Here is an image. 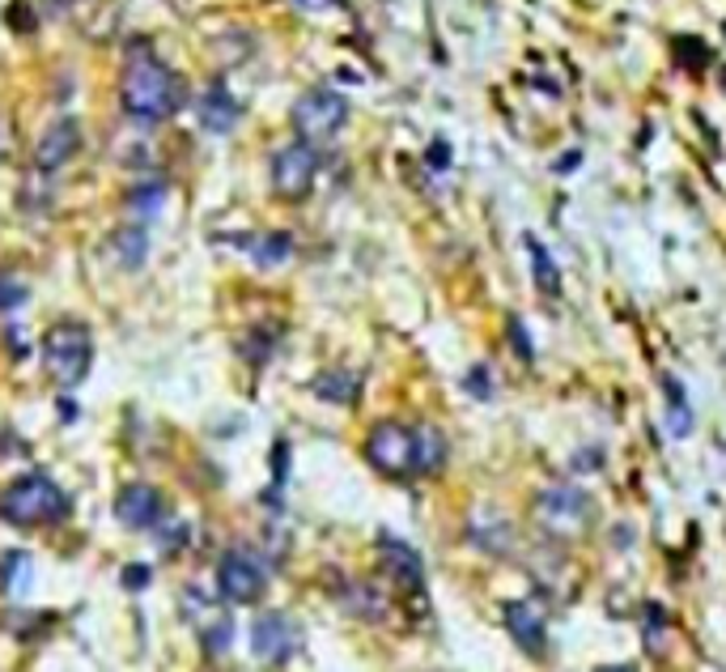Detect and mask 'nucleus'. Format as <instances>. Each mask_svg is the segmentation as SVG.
<instances>
[{
	"label": "nucleus",
	"mask_w": 726,
	"mask_h": 672,
	"mask_svg": "<svg viewBox=\"0 0 726 672\" xmlns=\"http://www.w3.org/2000/svg\"><path fill=\"white\" fill-rule=\"evenodd\" d=\"M119 103L132 119H145V124H157V119H170L179 106L188 103V86L175 68L157 64L153 55H137L119 81Z\"/></svg>",
	"instance_id": "nucleus-1"
},
{
	"label": "nucleus",
	"mask_w": 726,
	"mask_h": 672,
	"mask_svg": "<svg viewBox=\"0 0 726 672\" xmlns=\"http://www.w3.org/2000/svg\"><path fill=\"white\" fill-rule=\"evenodd\" d=\"M68 494L51 481L48 472H26L17 477L4 494H0V516L9 519L13 528H48L68 519Z\"/></svg>",
	"instance_id": "nucleus-2"
},
{
	"label": "nucleus",
	"mask_w": 726,
	"mask_h": 672,
	"mask_svg": "<svg viewBox=\"0 0 726 672\" xmlns=\"http://www.w3.org/2000/svg\"><path fill=\"white\" fill-rule=\"evenodd\" d=\"M90 358H94V341H90V328L77 324V319L55 324L43 337V366L64 388H77L90 375Z\"/></svg>",
	"instance_id": "nucleus-3"
},
{
	"label": "nucleus",
	"mask_w": 726,
	"mask_h": 672,
	"mask_svg": "<svg viewBox=\"0 0 726 672\" xmlns=\"http://www.w3.org/2000/svg\"><path fill=\"white\" fill-rule=\"evenodd\" d=\"M532 511H535V523H539L548 536H557V541L582 536L586 523L595 519V507H590V498L582 494L578 485H548V490L535 498Z\"/></svg>",
	"instance_id": "nucleus-4"
},
{
	"label": "nucleus",
	"mask_w": 726,
	"mask_h": 672,
	"mask_svg": "<svg viewBox=\"0 0 726 672\" xmlns=\"http://www.w3.org/2000/svg\"><path fill=\"white\" fill-rule=\"evenodd\" d=\"M366 460L383 477H417V430L404 421H379L366 434Z\"/></svg>",
	"instance_id": "nucleus-5"
},
{
	"label": "nucleus",
	"mask_w": 726,
	"mask_h": 672,
	"mask_svg": "<svg viewBox=\"0 0 726 672\" xmlns=\"http://www.w3.org/2000/svg\"><path fill=\"white\" fill-rule=\"evenodd\" d=\"M348 119V99L340 90H310L293 103V128L297 137L310 145V141H328L336 137Z\"/></svg>",
	"instance_id": "nucleus-6"
},
{
	"label": "nucleus",
	"mask_w": 726,
	"mask_h": 672,
	"mask_svg": "<svg viewBox=\"0 0 726 672\" xmlns=\"http://www.w3.org/2000/svg\"><path fill=\"white\" fill-rule=\"evenodd\" d=\"M315 175H319V154L306 141H293L272 157V188L285 201H302L315 188Z\"/></svg>",
	"instance_id": "nucleus-7"
},
{
	"label": "nucleus",
	"mask_w": 726,
	"mask_h": 672,
	"mask_svg": "<svg viewBox=\"0 0 726 672\" xmlns=\"http://www.w3.org/2000/svg\"><path fill=\"white\" fill-rule=\"evenodd\" d=\"M217 587H221V596L230 605H255L264 596V587H268V574L246 549H230L217 562Z\"/></svg>",
	"instance_id": "nucleus-8"
},
{
	"label": "nucleus",
	"mask_w": 726,
	"mask_h": 672,
	"mask_svg": "<svg viewBox=\"0 0 726 672\" xmlns=\"http://www.w3.org/2000/svg\"><path fill=\"white\" fill-rule=\"evenodd\" d=\"M297 643H302V634H297L293 618H285V613H264V618H255V625H251V647L268 664H285L293 651H297Z\"/></svg>",
	"instance_id": "nucleus-9"
},
{
	"label": "nucleus",
	"mask_w": 726,
	"mask_h": 672,
	"mask_svg": "<svg viewBox=\"0 0 726 672\" xmlns=\"http://www.w3.org/2000/svg\"><path fill=\"white\" fill-rule=\"evenodd\" d=\"M81 150V124L68 115V119H55L48 132L39 137V145H35V166L51 175V170H60L64 162H73Z\"/></svg>",
	"instance_id": "nucleus-10"
},
{
	"label": "nucleus",
	"mask_w": 726,
	"mask_h": 672,
	"mask_svg": "<svg viewBox=\"0 0 726 672\" xmlns=\"http://www.w3.org/2000/svg\"><path fill=\"white\" fill-rule=\"evenodd\" d=\"M115 516L124 528H132V532H145L153 528L157 519H162V494L145 485V481H137V485H124L119 490V498H115Z\"/></svg>",
	"instance_id": "nucleus-11"
},
{
	"label": "nucleus",
	"mask_w": 726,
	"mask_h": 672,
	"mask_svg": "<svg viewBox=\"0 0 726 672\" xmlns=\"http://www.w3.org/2000/svg\"><path fill=\"white\" fill-rule=\"evenodd\" d=\"M506 625H510V634H514V643H519L523 651L544 656V647H548V618H544V609H539L535 600H514V605H506Z\"/></svg>",
	"instance_id": "nucleus-12"
},
{
	"label": "nucleus",
	"mask_w": 726,
	"mask_h": 672,
	"mask_svg": "<svg viewBox=\"0 0 726 672\" xmlns=\"http://www.w3.org/2000/svg\"><path fill=\"white\" fill-rule=\"evenodd\" d=\"M379 562H383V574H387L391 583H399V587H408V592H417V587L425 583L421 554H417L412 545L395 541V536H383V541H379Z\"/></svg>",
	"instance_id": "nucleus-13"
},
{
	"label": "nucleus",
	"mask_w": 726,
	"mask_h": 672,
	"mask_svg": "<svg viewBox=\"0 0 726 672\" xmlns=\"http://www.w3.org/2000/svg\"><path fill=\"white\" fill-rule=\"evenodd\" d=\"M195 115H200V128H208L213 137H221V132H230V128L239 124V103H234V94L226 90V81H213V86L200 94Z\"/></svg>",
	"instance_id": "nucleus-14"
},
{
	"label": "nucleus",
	"mask_w": 726,
	"mask_h": 672,
	"mask_svg": "<svg viewBox=\"0 0 726 672\" xmlns=\"http://www.w3.org/2000/svg\"><path fill=\"white\" fill-rule=\"evenodd\" d=\"M340 600H344V609H348L353 618H361V621H383L391 613V596L379 583H370V579L344 583V587H340Z\"/></svg>",
	"instance_id": "nucleus-15"
},
{
	"label": "nucleus",
	"mask_w": 726,
	"mask_h": 672,
	"mask_svg": "<svg viewBox=\"0 0 726 672\" xmlns=\"http://www.w3.org/2000/svg\"><path fill=\"white\" fill-rule=\"evenodd\" d=\"M310 392L319 401H328V405H353L361 396V375H353V370H323L310 383Z\"/></svg>",
	"instance_id": "nucleus-16"
},
{
	"label": "nucleus",
	"mask_w": 726,
	"mask_h": 672,
	"mask_svg": "<svg viewBox=\"0 0 726 672\" xmlns=\"http://www.w3.org/2000/svg\"><path fill=\"white\" fill-rule=\"evenodd\" d=\"M412 430H417V477H430V472L446 465L450 443H446V434L437 426H412Z\"/></svg>",
	"instance_id": "nucleus-17"
},
{
	"label": "nucleus",
	"mask_w": 726,
	"mask_h": 672,
	"mask_svg": "<svg viewBox=\"0 0 726 672\" xmlns=\"http://www.w3.org/2000/svg\"><path fill=\"white\" fill-rule=\"evenodd\" d=\"M30 579H35L30 554L13 549V554L0 558V592H4V596H26V592H30Z\"/></svg>",
	"instance_id": "nucleus-18"
},
{
	"label": "nucleus",
	"mask_w": 726,
	"mask_h": 672,
	"mask_svg": "<svg viewBox=\"0 0 726 672\" xmlns=\"http://www.w3.org/2000/svg\"><path fill=\"white\" fill-rule=\"evenodd\" d=\"M246 252L255 256V264L272 268V264H285L293 256V239L290 234H259V239L246 243Z\"/></svg>",
	"instance_id": "nucleus-19"
},
{
	"label": "nucleus",
	"mask_w": 726,
	"mask_h": 672,
	"mask_svg": "<svg viewBox=\"0 0 726 672\" xmlns=\"http://www.w3.org/2000/svg\"><path fill=\"white\" fill-rule=\"evenodd\" d=\"M663 392H667V401H672V405H667V430L684 439V434L692 430V409H688V401H684L676 379H663Z\"/></svg>",
	"instance_id": "nucleus-20"
},
{
	"label": "nucleus",
	"mask_w": 726,
	"mask_h": 672,
	"mask_svg": "<svg viewBox=\"0 0 726 672\" xmlns=\"http://www.w3.org/2000/svg\"><path fill=\"white\" fill-rule=\"evenodd\" d=\"M527 252H532L535 259V286L544 290V294H557L561 290V277H557V264L548 259V252L535 243V239H527Z\"/></svg>",
	"instance_id": "nucleus-21"
},
{
	"label": "nucleus",
	"mask_w": 726,
	"mask_h": 672,
	"mask_svg": "<svg viewBox=\"0 0 726 672\" xmlns=\"http://www.w3.org/2000/svg\"><path fill=\"white\" fill-rule=\"evenodd\" d=\"M200 638H204V651H208V656H226V647H230V638H234V625L221 618V621H213L208 630H200Z\"/></svg>",
	"instance_id": "nucleus-22"
},
{
	"label": "nucleus",
	"mask_w": 726,
	"mask_h": 672,
	"mask_svg": "<svg viewBox=\"0 0 726 672\" xmlns=\"http://www.w3.org/2000/svg\"><path fill=\"white\" fill-rule=\"evenodd\" d=\"M115 243H119V256L128 268H141V259H145V234L141 230H119Z\"/></svg>",
	"instance_id": "nucleus-23"
},
{
	"label": "nucleus",
	"mask_w": 726,
	"mask_h": 672,
	"mask_svg": "<svg viewBox=\"0 0 726 672\" xmlns=\"http://www.w3.org/2000/svg\"><path fill=\"white\" fill-rule=\"evenodd\" d=\"M162 196H166V188H162V183L137 188V192H132V208H137V213H157V208H162Z\"/></svg>",
	"instance_id": "nucleus-24"
},
{
	"label": "nucleus",
	"mask_w": 726,
	"mask_h": 672,
	"mask_svg": "<svg viewBox=\"0 0 726 672\" xmlns=\"http://www.w3.org/2000/svg\"><path fill=\"white\" fill-rule=\"evenodd\" d=\"M26 303V286L13 277H0V310H13Z\"/></svg>",
	"instance_id": "nucleus-25"
},
{
	"label": "nucleus",
	"mask_w": 726,
	"mask_h": 672,
	"mask_svg": "<svg viewBox=\"0 0 726 672\" xmlns=\"http://www.w3.org/2000/svg\"><path fill=\"white\" fill-rule=\"evenodd\" d=\"M468 392H472V396H493V379H488V370H484V366H476V370H472V375H468Z\"/></svg>",
	"instance_id": "nucleus-26"
},
{
	"label": "nucleus",
	"mask_w": 726,
	"mask_h": 672,
	"mask_svg": "<svg viewBox=\"0 0 726 672\" xmlns=\"http://www.w3.org/2000/svg\"><path fill=\"white\" fill-rule=\"evenodd\" d=\"M145 583H149V567H128L124 570V587H137V592H141Z\"/></svg>",
	"instance_id": "nucleus-27"
},
{
	"label": "nucleus",
	"mask_w": 726,
	"mask_h": 672,
	"mask_svg": "<svg viewBox=\"0 0 726 672\" xmlns=\"http://www.w3.org/2000/svg\"><path fill=\"white\" fill-rule=\"evenodd\" d=\"M510 332H514V350H519L523 358H532L535 350H532V341H527V328H519V319H514V324H510Z\"/></svg>",
	"instance_id": "nucleus-28"
},
{
	"label": "nucleus",
	"mask_w": 726,
	"mask_h": 672,
	"mask_svg": "<svg viewBox=\"0 0 726 672\" xmlns=\"http://www.w3.org/2000/svg\"><path fill=\"white\" fill-rule=\"evenodd\" d=\"M9 150H13V128H9V119L0 115V157H9Z\"/></svg>",
	"instance_id": "nucleus-29"
},
{
	"label": "nucleus",
	"mask_w": 726,
	"mask_h": 672,
	"mask_svg": "<svg viewBox=\"0 0 726 672\" xmlns=\"http://www.w3.org/2000/svg\"><path fill=\"white\" fill-rule=\"evenodd\" d=\"M302 9H310V13H323V9H340V0H297Z\"/></svg>",
	"instance_id": "nucleus-30"
},
{
	"label": "nucleus",
	"mask_w": 726,
	"mask_h": 672,
	"mask_svg": "<svg viewBox=\"0 0 726 672\" xmlns=\"http://www.w3.org/2000/svg\"><path fill=\"white\" fill-rule=\"evenodd\" d=\"M430 166H434V170L446 166V145H442V141H434V150H430Z\"/></svg>",
	"instance_id": "nucleus-31"
},
{
	"label": "nucleus",
	"mask_w": 726,
	"mask_h": 672,
	"mask_svg": "<svg viewBox=\"0 0 726 672\" xmlns=\"http://www.w3.org/2000/svg\"><path fill=\"white\" fill-rule=\"evenodd\" d=\"M574 166H578V154H565V157H561V166H557V170H561V175H570Z\"/></svg>",
	"instance_id": "nucleus-32"
},
{
	"label": "nucleus",
	"mask_w": 726,
	"mask_h": 672,
	"mask_svg": "<svg viewBox=\"0 0 726 672\" xmlns=\"http://www.w3.org/2000/svg\"><path fill=\"white\" fill-rule=\"evenodd\" d=\"M595 672H637V669H629V664H608V669H595Z\"/></svg>",
	"instance_id": "nucleus-33"
}]
</instances>
